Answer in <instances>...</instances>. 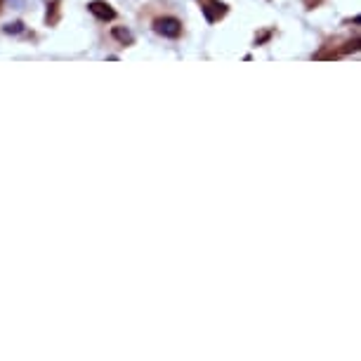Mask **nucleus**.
<instances>
[{"label":"nucleus","instance_id":"nucleus-2","mask_svg":"<svg viewBox=\"0 0 361 361\" xmlns=\"http://www.w3.org/2000/svg\"><path fill=\"white\" fill-rule=\"evenodd\" d=\"M88 7H90V12L95 14V17H99V19H104V21L116 17V12L111 10V5H109V3H104V0H92Z\"/></svg>","mask_w":361,"mask_h":361},{"label":"nucleus","instance_id":"nucleus-4","mask_svg":"<svg viewBox=\"0 0 361 361\" xmlns=\"http://www.w3.org/2000/svg\"><path fill=\"white\" fill-rule=\"evenodd\" d=\"M5 31H7V33H19L21 24H19V21H17V24H10V26H5Z\"/></svg>","mask_w":361,"mask_h":361},{"label":"nucleus","instance_id":"nucleus-1","mask_svg":"<svg viewBox=\"0 0 361 361\" xmlns=\"http://www.w3.org/2000/svg\"><path fill=\"white\" fill-rule=\"evenodd\" d=\"M156 31L165 38H177L179 31H182V24L177 19H172V17H163V19L156 21Z\"/></svg>","mask_w":361,"mask_h":361},{"label":"nucleus","instance_id":"nucleus-3","mask_svg":"<svg viewBox=\"0 0 361 361\" xmlns=\"http://www.w3.org/2000/svg\"><path fill=\"white\" fill-rule=\"evenodd\" d=\"M114 35H116L118 41H123V43H130V41H132L130 31H123V28H114Z\"/></svg>","mask_w":361,"mask_h":361}]
</instances>
